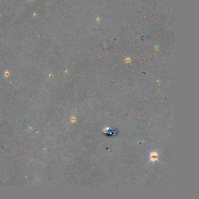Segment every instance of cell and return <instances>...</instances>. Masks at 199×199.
Returning <instances> with one entry per match:
<instances>
[{"mask_svg": "<svg viewBox=\"0 0 199 199\" xmlns=\"http://www.w3.org/2000/svg\"><path fill=\"white\" fill-rule=\"evenodd\" d=\"M151 158L153 161L157 160V159H158V154H157V153H153V154H152Z\"/></svg>", "mask_w": 199, "mask_h": 199, "instance_id": "cell-1", "label": "cell"}]
</instances>
